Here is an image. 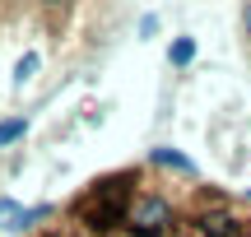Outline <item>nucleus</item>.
Here are the masks:
<instances>
[{
  "instance_id": "1",
  "label": "nucleus",
  "mask_w": 251,
  "mask_h": 237,
  "mask_svg": "<svg viewBox=\"0 0 251 237\" xmlns=\"http://www.w3.org/2000/svg\"><path fill=\"white\" fill-rule=\"evenodd\" d=\"M144 172L140 167H126V172H112V177H98L79 200L70 205V219L84 237H112L126 228V210L130 200L144 191Z\"/></svg>"
},
{
  "instance_id": "2",
  "label": "nucleus",
  "mask_w": 251,
  "mask_h": 237,
  "mask_svg": "<svg viewBox=\"0 0 251 237\" xmlns=\"http://www.w3.org/2000/svg\"><path fill=\"white\" fill-rule=\"evenodd\" d=\"M126 233L130 237H181V219L172 214V205L153 191H140L126 210Z\"/></svg>"
},
{
  "instance_id": "3",
  "label": "nucleus",
  "mask_w": 251,
  "mask_h": 237,
  "mask_svg": "<svg viewBox=\"0 0 251 237\" xmlns=\"http://www.w3.org/2000/svg\"><path fill=\"white\" fill-rule=\"evenodd\" d=\"M149 163L153 167H168V172H181V177H196V163L177 149H149Z\"/></svg>"
},
{
  "instance_id": "4",
  "label": "nucleus",
  "mask_w": 251,
  "mask_h": 237,
  "mask_svg": "<svg viewBox=\"0 0 251 237\" xmlns=\"http://www.w3.org/2000/svg\"><path fill=\"white\" fill-rule=\"evenodd\" d=\"M191 61H196V37H172V47H168V65H172V70H186Z\"/></svg>"
},
{
  "instance_id": "5",
  "label": "nucleus",
  "mask_w": 251,
  "mask_h": 237,
  "mask_svg": "<svg viewBox=\"0 0 251 237\" xmlns=\"http://www.w3.org/2000/svg\"><path fill=\"white\" fill-rule=\"evenodd\" d=\"M42 219H51V205H33V210H19L14 219L5 223V228H14V233H24V228H33V223H42Z\"/></svg>"
},
{
  "instance_id": "6",
  "label": "nucleus",
  "mask_w": 251,
  "mask_h": 237,
  "mask_svg": "<svg viewBox=\"0 0 251 237\" xmlns=\"http://www.w3.org/2000/svg\"><path fill=\"white\" fill-rule=\"evenodd\" d=\"M24 135H28V117H5V121H0V149L19 144Z\"/></svg>"
},
{
  "instance_id": "7",
  "label": "nucleus",
  "mask_w": 251,
  "mask_h": 237,
  "mask_svg": "<svg viewBox=\"0 0 251 237\" xmlns=\"http://www.w3.org/2000/svg\"><path fill=\"white\" fill-rule=\"evenodd\" d=\"M37 65H42V56H37V51H24V56H19V65H14V84H28L37 74Z\"/></svg>"
},
{
  "instance_id": "8",
  "label": "nucleus",
  "mask_w": 251,
  "mask_h": 237,
  "mask_svg": "<svg viewBox=\"0 0 251 237\" xmlns=\"http://www.w3.org/2000/svg\"><path fill=\"white\" fill-rule=\"evenodd\" d=\"M140 33H144V37L158 33V14H144V19H140Z\"/></svg>"
},
{
  "instance_id": "9",
  "label": "nucleus",
  "mask_w": 251,
  "mask_h": 237,
  "mask_svg": "<svg viewBox=\"0 0 251 237\" xmlns=\"http://www.w3.org/2000/svg\"><path fill=\"white\" fill-rule=\"evenodd\" d=\"M242 24H247V33H251V5H247V9H242Z\"/></svg>"
}]
</instances>
